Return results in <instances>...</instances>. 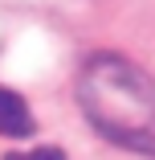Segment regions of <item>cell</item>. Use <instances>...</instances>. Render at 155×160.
Here are the masks:
<instances>
[{"label":"cell","instance_id":"1","mask_svg":"<svg viewBox=\"0 0 155 160\" xmlns=\"http://www.w3.org/2000/svg\"><path fill=\"white\" fill-rule=\"evenodd\" d=\"M78 103L98 132L143 156H155V82L127 58H94L78 78Z\"/></svg>","mask_w":155,"mask_h":160},{"label":"cell","instance_id":"2","mask_svg":"<svg viewBox=\"0 0 155 160\" xmlns=\"http://www.w3.org/2000/svg\"><path fill=\"white\" fill-rule=\"evenodd\" d=\"M33 132V115L16 90H0V136H29Z\"/></svg>","mask_w":155,"mask_h":160},{"label":"cell","instance_id":"3","mask_svg":"<svg viewBox=\"0 0 155 160\" xmlns=\"http://www.w3.org/2000/svg\"><path fill=\"white\" fill-rule=\"evenodd\" d=\"M4 160H66L57 148H33V152H8Z\"/></svg>","mask_w":155,"mask_h":160}]
</instances>
